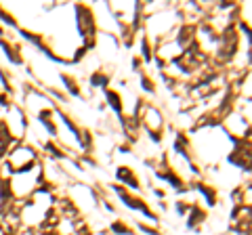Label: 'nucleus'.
Segmentation results:
<instances>
[{"label":"nucleus","mask_w":252,"mask_h":235,"mask_svg":"<svg viewBox=\"0 0 252 235\" xmlns=\"http://www.w3.org/2000/svg\"><path fill=\"white\" fill-rule=\"evenodd\" d=\"M9 143H11V130H9V124L0 120V158L6 153L9 149Z\"/></svg>","instance_id":"3"},{"label":"nucleus","mask_w":252,"mask_h":235,"mask_svg":"<svg viewBox=\"0 0 252 235\" xmlns=\"http://www.w3.org/2000/svg\"><path fill=\"white\" fill-rule=\"evenodd\" d=\"M233 227L242 235H250V206H240L233 214Z\"/></svg>","instance_id":"2"},{"label":"nucleus","mask_w":252,"mask_h":235,"mask_svg":"<svg viewBox=\"0 0 252 235\" xmlns=\"http://www.w3.org/2000/svg\"><path fill=\"white\" fill-rule=\"evenodd\" d=\"M238 44H240V36L235 32V28H231V26L225 28V32L219 38V57L223 61L231 59L235 51H238Z\"/></svg>","instance_id":"1"}]
</instances>
